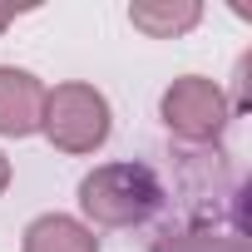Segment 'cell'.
<instances>
[{
    "label": "cell",
    "instance_id": "cell-9",
    "mask_svg": "<svg viewBox=\"0 0 252 252\" xmlns=\"http://www.w3.org/2000/svg\"><path fill=\"white\" fill-rule=\"evenodd\" d=\"M15 15H20V10H15V5H5V0H0V30H5V25H10Z\"/></svg>",
    "mask_w": 252,
    "mask_h": 252
},
{
    "label": "cell",
    "instance_id": "cell-8",
    "mask_svg": "<svg viewBox=\"0 0 252 252\" xmlns=\"http://www.w3.org/2000/svg\"><path fill=\"white\" fill-rule=\"evenodd\" d=\"M5 188H10V158L0 154V193H5Z\"/></svg>",
    "mask_w": 252,
    "mask_h": 252
},
{
    "label": "cell",
    "instance_id": "cell-2",
    "mask_svg": "<svg viewBox=\"0 0 252 252\" xmlns=\"http://www.w3.org/2000/svg\"><path fill=\"white\" fill-rule=\"evenodd\" d=\"M40 129L64 154H94V149H104V139L114 129V124H109V99L94 84H84V79L55 84V89H45Z\"/></svg>",
    "mask_w": 252,
    "mask_h": 252
},
{
    "label": "cell",
    "instance_id": "cell-5",
    "mask_svg": "<svg viewBox=\"0 0 252 252\" xmlns=\"http://www.w3.org/2000/svg\"><path fill=\"white\" fill-rule=\"evenodd\" d=\"M154 252H247V237H242V222L213 227V218H198V222L168 227L154 242Z\"/></svg>",
    "mask_w": 252,
    "mask_h": 252
},
{
    "label": "cell",
    "instance_id": "cell-6",
    "mask_svg": "<svg viewBox=\"0 0 252 252\" xmlns=\"http://www.w3.org/2000/svg\"><path fill=\"white\" fill-rule=\"evenodd\" d=\"M25 252H99V237L69 213H45L25 227Z\"/></svg>",
    "mask_w": 252,
    "mask_h": 252
},
{
    "label": "cell",
    "instance_id": "cell-4",
    "mask_svg": "<svg viewBox=\"0 0 252 252\" xmlns=\"http://www.w3.org/2000/svg\"><path fill=\"white\" fill-rule=\"evenodd\" d=\"M40 114H45V84L30 69L0 64V134H5V139L35 134Z\"/></svg>",
    "mask_w": 252,
    "mask_h": 252
},
{
    "label": "cell",
    "instance_id": "cell-3",
    "mask_svg": "<svg viewBox=\"0 0 252 252\" xmlns=\"http://www.w3.org/2000/svg\"><path fill=\"white\" fill-rule=\"evenodd\" d=\"M227 119H232L227 94L213 79H203V74H183V79H173L163 89V124L178 139H188V144L218 139L227 129Z\"/></svg>",
    "mask_w": 252,
    "mask_h": 252
},
{
    "label": "cell",
    "instance_id": "cell-1",
    "mask_svg": "<svg viewBox=\"0 0 252 252\" xmlns=\"http://www.w3.org/2000/svg\"><path fill=\"white\" fill-rule=\"evenodd\" d=\"M163 203V183L149 163H104L79 183V208L99 227H134L149 222Z\"/></svg>",
    "mask_w": 252,
    "mask_h": 252
},
{
    "label": "cell",
    "instance_id": "cell-7",
    "mask_svg": "<svg viewBox=\"0 0 252 252\" xmlns=\"http://www.w3.org/2000/svg\"><path fill=\"white\" fill-rule=\"evenodd\" d=\"M129 20H134V30H144L154 40H173L203 20V5L198 0H139V5H129Z\"/></svg>",
    "mask_w": 252,
    "mask_h": 252
}]
</instances>
